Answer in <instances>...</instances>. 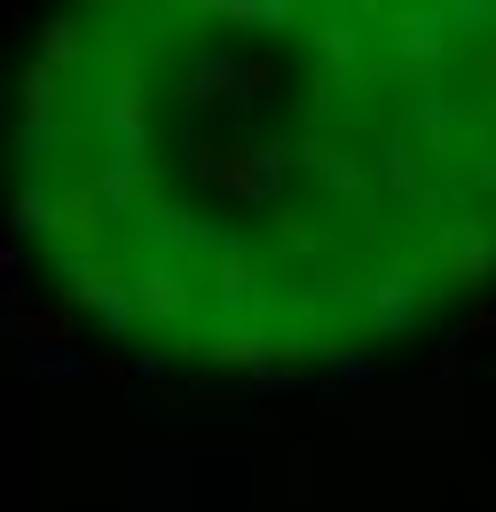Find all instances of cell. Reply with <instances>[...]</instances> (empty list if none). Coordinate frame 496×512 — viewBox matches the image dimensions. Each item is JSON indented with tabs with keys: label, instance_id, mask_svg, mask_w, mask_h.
<instances>
[{
	"label": "cell",
	"instance_id": "cell-11",
	"mask_svg": "<svg viewBox=\"0 0 496 512\" xmlns=\"http://www.w3.org/2000/svg\"><path fill=\"white\" fill-rule=\"evenodd\" d=\"M63 134H56V119H24V134H16V150H24V166H40L48 150H56Z\"/></svg>",
	"mask_w": 496,
	"mask_h": 512
},
{
	"label": "cell",
	"instance_id": "cell-15",
	"mask_svg": "<svg viewBox=\"0 0 496 512\" xmlns=\"http://www.w3.org/2000/svg\"><path fill=\"white\" fill-rule=\"evenodd\" d=\"M71 56H79V32H71V24H48V71L71 64Z\"/></svg>",
	"mask_w": 496,
	"mask_h": 512
},
{
	"label": "cell",
	"instance_id": "cell-7",
	"mask_svg": "<svg viewBox=\"0 0 496 512\" xmlns=\"http://www.w3.org/2000/svg\"><path fill=\"white\" fill-rule=\"evenodd\" d=\"M213 300H221V316H260V308H268L252 268H221V276H213Z\"/></svg>",
	"mask_w": 496,
	"mask_h": 512
},
{
	"label": "cell",
	"instance_id": "cell-4",
	"mask_svg": "<svg viewBox=\"0 0 496 512\" xmlns=\"http://www.w3.org/2000/svg\"><path fill=\"white\" fill-rule=\"evenodd\" d=\"M441 24H449V8L402 16V24H394V56H402V64H434V56H441Z\"/></svg>",
	"mask_w": 496,
	"mask_h": 512
},
{
	"label": "cell",
	"instance_id": "cell-12",
	"mask_svg": "<svg viewBox=\"0 0 496 512\" xmlns=\"http://www.w3.org/2000/svg\"><path fill=\"white\" fill-rule=\"evenodd\" d=\"M24 363H32L40 379H56V386H71V379H79V363H71V355H56V347H40V339L24 347Z\"/></svg>",
	"mask_w": 496,
	"mask_h": 512
},
{
	"label": "cell",
	"instance_id": "cell-3",
	"mask_svg": "<svg viewBox=\"0 0 496 512\" xmlns=\"http://www.w3.org/2000/svg\"><path fill=\"white\" fill-rule=\"evenodd\" d=\"M134 284V300H142V316H182L189 308V284L174 276V260H150L142 276H126Z\"/></svg>",
	"mask_w": 496,
	"mask_h": 512
},
{
	"label": "cell",
	"instance_id": "cell-1",
	"mask_svg": "<svg viewBox=\"0 0 496 512\" xmlns=\"http://www.w3.org/2000/svg\"><path fill=\"white\" fill-rule=\"evenodd\" d=\"M363 300H371V323L394 339V331H410V323H418V276H410V268H386V276L363 284Z\"/></svg>",
	"mask_w": 496,
	"mask_h": 512
},
{
	"label": "cell",
	"instance_id": "cell-8",
	"mask_svg": "<svg viewBox=\"0 0 496 512\" xmlns=\"http://www.w3.org/2000/svg\"><path fill=\"white\" fill-rule=\"evenodd\" d=\"M221 24H292V0H229Z\"/></svg>",
	"mask_w": 496,
	"mask_h": 512
},
{
	"label": "cell",
	"instance_id": "cell-5",
	"mask_svg": "<svg viewBox=\"0 0 496 512\" xmlns=\"http://www.w3.org/2000/svg\"><path fill=\"white\" fill-rule=\"evenodd\" d=\"M213 87H245V95H260L268 79H260V64H229V56H197V64H189V95H213Z\"/></svg>",
	"mask_w": 496,
	"mask_h": 512
},
{
	"label": "cell",
	"instance_id": "cell-9",
	"mask_svg": "<svg viewBox=\"0 0 496 512\" xmlns=\"http://www.w3.org/2000/svg\"><path fill=\"white\" fill-rule=\"evenodd\" d=\"M32 229H56V197H48V190L16 197V237H32Z\"/></svg>",
	"mask_w": 496,
	"mask_h": 512
},
{
	"label": "cell",
	"instance_id": "cell-13",
	"mask_svg": "<svg viewBox=\"0 0 496 512\" xmlns=\"http://www.w3.org/2000/svg\"><path fill=\"white\" fill-rule=\"evenodd\" d=\"M386 182H394V197L418 190V166H410V150H402V142H386Z\"/></svg>",
	"mask_w": 496,
	"mask_h": 512
},
{
	"label": "cell",
	"instance_id": "cell-6",
	"mask_svg": "<svg viewBox=\"0 0 496 512\" xmlns=\"http://www.w3.org/2000/svg\"><path fill=\"white\" fill-rule=\"evenodd\" d=\"M229 190L252 197V205H260V197H276V190H284V150H252L245 166H229Z\"/></svg>",
	"mask_w": 496,
	"mask_h": 512
},
{
	"label": "cell",
	"instance_id": "cell-14",
	"mask_svg": "<svg viewBox=\"0 0 496 512\" xmlns=\"http://www.w3.org/2000/svg\"><path fill=\"white\" fill-rule=\"evenodd\" d=\"M355 48H363V32H355V24H331V32H323V56H331V64H339V56L355 64Z\"/></svg>",
	"mask_w": 496,
	"mask_h": 512
},
{
	"label": "cell",
	"instance_id": "cell-2",
	"mask_svg": "<svg viewBox=\"0 0 496 512\" xmlns=\"http://www.w3.org/2000/svg\"><path fill=\"white\" fill-rule=\"evenodd\" d=\"M150 190H158V174L134 166V158H103V174H95V205H103V213H134Z\"/></svg>",
	"mask_w": 496,
	"mask_h": 512
},
{
	"label": "cell",
	"instance_id": "cell-10",
	"mask_svg": "<svg viewBox=\"0 0 496 512\" xmlns=\"http://www.w3.org/2000/svg\"><path fill=\"white\" fill-rule=\"evenodd\" d=\"M449 253H457L465 276H481V268H489V237H481V229H449Z\"/></svg>",
	"mask_w": 496,
	"mask_h": 512
}]
</instances>
